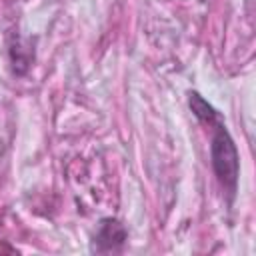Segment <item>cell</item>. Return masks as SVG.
<instances>
[{"label": "cell", "mask_w": 256, "mask_h": 256, "mask_svg": "<svg viewBox=\"0 0 256 256\" xmlns=\"http://www.w3.org/2000/svg\"><path fill=\"white\" fill-rule=\"evenodd\" d=\"M212 164L220 182L230 194H234L238 182V154L230 134L222 124H216V132L212 136Z\"/></svg>", "instance_id": "cell-1"}]
</instances>
